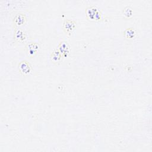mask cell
<instances>
[{"label":"cell","instance_id":"30bf717a","mask_svg":"<svg viewBox=\"0 0 152 152\" xmlns=\"http://www.w3.org/2000/svg\"><path fill=\"white\" fill-rule=\"evenodd\" d=\"M132 13H133L132 9L130 7H128V6L125 7L123 10V14H124V16L126 18L131 17L132 15Z\"/></svg>","mask_w":152,"mask_h":152},{"label":"cell","instance_id":"52a82bcc","mask_svg":"<svg viewBox=\"0 0 152 152\" xmlns=\"http://www.w3.org/2000/svg\"><path fill=\"white\" fill-rule=\"evenodd\" d=\"M39 48L38 43L36 42H30L26 46V52L28 56H34L37 52Z\"/></svg>","mask_w":152,"mask_h":152},{"label":"cell","instance_id":"9c48e42d","mask_svg":"<svg viewBox=\"0 0 152 152\" xmlns=\"http://www.w3.org/2000/svg\"><path fill=\"white\" fill-rule=\"evenodd\" d=\"M136 30L131 27L126 28L124 31V35L127 39H132L136 36Z\"/></svg>","mask_w":152,"mask_h":152},{"label":"cell","instance_id":"5b68a950","mask_svg":"<svg viewBox=\"0 0 152 152\" xmlns=\"http://www.w3.org/2000/svg\"><path fill=\"white\" fill-rule=\"evenodd\" d=\"M20 72L23 75H28L32 71V68L30 64L26 60L21 61L18 65Z\"/></svg>","mask_w":152,"mask_h":152},{"label":"cell","instance_id":"ba28073f","mask_svg":"<svg viewBox=\"0 0 152 152\" xmlns=\"http://www.w3.org/2000/svg\"><path fill=\"white\" fill-rule=\"evenodd\" d=\"M50 58L53 64L58 65L61 62L62 55L58 49H54L50 53Z\"/></svg>","mask_w":152,"mask_h":152},{"label":"cell","instance_id":"8992f818","mask_svg":"<svg viewBox=\"0 0 152 152\" xmlns=\"http://www.w3.org/2000/svg\"><path fill=\"white\" fill-rule=\"evenodd\" d=\"M57 49L64 57H67L71 53V47L68 42L65 40L60 42L58 45Z\"/></svg>","mask_w":152,"mask_h":152},{"label":"cell","instance_id":"6da1fadb","mask_svg":"<svg viewBox=\"0 0 152 152\" xmlns=\"http://www.w3.org/2000/svg\"><path fill=\"white\" fill-rule=\"evenodd\" d=\"M86 15L87 19L91 21H100L103 19L102 12L94 6H90L86 9Z\"/></svg>","mask_w":152,"mask_h":152},{"label":"cell","instance_id":"277c9868","mask_svg":"<svg viewBox=\"0 0 152 152\" xmlns=\"http://www.w3.org/2000/svg\"><path fill=\"white\" fill-rule=\"evenodd\" d=\"M27 39V35L26 33L20 27H15L14 33V40L16 43H24Z\"/></svg>","mask_w":152,"mask_h":152},{"label":"cell","instance_id":"7a4b0ae2","mask_svg":"<svg viewBox=\"0 0 152 152\" xmlns=\"http://www.w3.org/2000/svg\"><path fill=\"white\" fill-rule=\"evenodd\" d=\"M77 23L74 20L65 19L63 21L62 28L66 34L70 36L75 28Z\"/></svg>","mask_w":152,"mask_h":152},{"label":"cell","instance_id":"3957f363","mask_svg":"<svg viewBox=\"0 0 152 152\" xmlns=\"http://www.w3.org/2000/svg\"><path fill=\"white\" fill-rule=\"evenodd\" d=\"M27 17L26 15L21 12L16 13L13 18H12V22L15 27H20L24 25L27 23Z\"/></svg>","mask_w":152,"mask_h":152}]
</instances>
